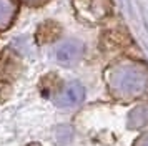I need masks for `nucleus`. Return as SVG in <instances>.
<instances>
[{"mask_svg":"<svg viewBox=\"0 0 148 146\" xmlns=\"http://www.w3.org/2000/svg\"><path fill=\"white\" fill-rule=\"evenodd\" d=\"M65 98H67V101L65 103H78L82 100V91L78 90V88H68L67 91H65Z\"/></svg>","mask_w":148,"mask_h":146,"instance_id":"obj_1","label":"nucleus"},{"mask_svg":"<svg viewBox=\"0 0 148 146\" xmlns=\"http://www.w3.org/2000/svg\"><path fill=\"white\" fill-rule=\"evenodd\" d=\"M135 146H148V136H147V138H141Z\"/></svg>","mask_w":148,"mask_h":146,"instance_id":"obj_2","label":"nucleus"},{"mask_svg":"<svg viewBox=\"0 0 148 146\" xmlns=\"http://www.w3.org/2000/svg\"><path fill=\"white\" fill-rule=\"evenodd\" d=\"M30 146H38V145H30Z\"/></svg>","mask_w":148,"mask_h":146,"instance_id":"obj_3","label":"nucleus"}]
</instances>
